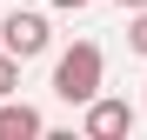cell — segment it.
Returning a JSON list of instances; mask_svg holds the SVG:
<instances>
[{
    "label": "cell",
    "instance_id": "cell-1",
    "mask_svg": "<svg viewBox=\"0 0 147 140\" xmlns=\"http://www.w3.org/2000/svg\"><path fill=\"white\" fill-rule=\"evenodd\" d=\"M100 74H107L100 47H94V40H74L67 54L54 60V93H60L67 107H87L94 93H100Z\"/></svg>",
    "mask_w": 147,
    "mask_h": 140
},
{
    "label": "cell",
    "instance_id": "cell-4",
    "mask_svg": "<svg viewBox=\"0 0 147 140\" xmlns=\"http://www.w3.org/2000/svg\"><path fill=\"white\" fill-rule=\"evenodd\" d=\"M47 120H40V113L27 107V100H13V93H7V100H0V140H34Z\"/></svg>",
    "mask_w": 147,
    "mask_h": 140
},
{
    "label": "cell",
    "instance_id": "cell-5",
    "mask_svg": "<svg viewBox=\"0 0 147 140\" xmlns=\"http://www.w3.org/2000/svg\"><path fill=\"white\" fill-rule=\"evenodd\" d=\"M7 93H20V60L0 47V100H7Z\"/></svg>",
    "mask_w": 147,
    "mask_h": 140
},
{
    "label": "cell",
    "instance_id": "cell-8",
    "mask_svg": "<svg viewBox=\"0 0 147 140\" xmlns=\"http://www.w3.org/2000/svg\"><path fill=\"white\" fill-rule=\"evenodd\" d=\"M120 7H127V13H134V7H147V0H120Z\"/></svg>",
    "mask_w": 147,
    "mask_h": 140
},
{
    "label": "cell",
    "instance_id": "cell-7",
    "mask_svg": "<svg viewBox=\"0 0 147 140\" xmlns=\"http://www.w3.org/2000/svg\"><path fill=\"white\" fill-rule=\"evenodd\" d=\"M54 7H60V13H80V7H87V0H54Z\"/></svg>",
    "mask_w": 147,
    "mask_h": 140
},
{
    "label": "cell",
    "instance_id": "cell-6",
    "mask_svg": "<svg viewBox=\"0 0 147 140\" xmlns=\"http://www.w3.org/2000/svg\"><path fill=\"white\" fill-rule=\"evenodd\" d=\"M127 47L147 60V7H134V20H127Z\"/></svg>",
    "mask_w": 147,
    "mask_h": 140
},
{
    "label": "cell",
    "instance_id": "cell-3",
    "mask_svg": "<svg viewBox=\"0 0 147 140\" xmlns=\"http://www.w3.org/2000/svg\"><path fill=\"white\" fill-rule=\"evenodd\" d=\"M80 127H87V140H120V133L134 127V107H127V100H107V93H94Z\"/></svg>",
    "mask_w": 147,
    "mask_h": 140
},
{
    "label": "cell",
    "instance_id": "cell-2",
    "mask_svg": "<svg viewBox=\"0 0 147 140\" xmlns=\"http://www.w3.org/2000/svg\"><path fill=\"white\" fill-rule=\"evenodd\" d=\"M47 40H54V27H47V13H27V7L13 0V13L0 20V47H7L13 60H40V54H47Z\"/></svg>",
    "mask_w": 147,
    "mask_h": 140
}]
</instances>
